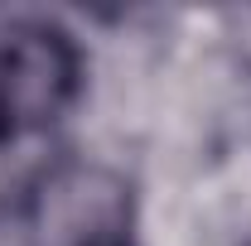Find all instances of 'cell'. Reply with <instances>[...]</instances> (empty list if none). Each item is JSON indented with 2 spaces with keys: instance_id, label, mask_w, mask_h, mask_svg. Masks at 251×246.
Here are the masks:
<instances>
[{
  "instance_id": "6da1fadb",
  "label": "cell",
  "mask_w": 251,
  "mask_h": 246,
  "mask_svg": "<svg viewBox=\"0 0 251 246\" xmlns=\"http://www.w3.org/2000/svg\"><path fill=\"white\" fill-rule=\"evenodd\" d=\"M82 49L53 20L0 25V145L53 125L77 101Z\"/></svg>"
},
{
  "instance_id": "7a4b0ae2",
  "label": "cell",
  "mask_w": 251,
  "mask_h": 246,
  "mask_svg": "<svg viewBox=\"0 0 251 246\" xmlns=\"http://www.w3.org/2000/svg\"><path fill=\"white\" fill-rule=\"evenodd\" d=\"M68 246H130V237H126V213L121 208H101L87 227H77V237Z\"/></svg>"
}]
</instances>
